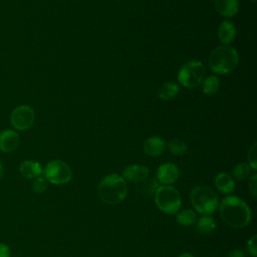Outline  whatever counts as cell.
Wrapping results in <instances>:
<instances>
[{
	"mask_svg": "<svg viewBox=\"0 0 257 257\" xmlns=\"http://www.w3.org/2000/svg\"><path fill=\"white\" fill-rule=\"evenodd\" d=\"M222 220L233 228H244L252 220V212L248 204L237 196H227L219 204Z\"/></svg>",
	"mask_w": 257,
	"mask_h": 257,
	"instance_id": "1",
	"label": "cell"
},
{
	"mask_svg": "<svg viewBox=\"0 0 257 257\" xmlns=\"http://www.w3.org/2000/svg\"><path fill=\"white\" fill-rule=\"evenodd\" d=\"M128 186L126 181L118 174L105 176L97 186L99 199L106 204L116 205L121 203L127 196Z\"/></svg>",
	"mask_w": 257,
	"mask_h": 257,
	"instance_id": "2",
	"label": "cell"
},
{
	"mask_svg": "<svg viewBox=\"0 0 257 257\" xmlns=\"http://www.w3.org/2000/svg\"><path fill=\"white\" fill-rule=\"evenodd\" d=\"M208 63L216 74H229L238 66L239 54L234 47L221 45L212 50Z\"/></svg>",
	"mask_w": 257,
	"mask_h": 257,
	"instance_id": "3",
	"label": "cell"
},
{
	"mask_svg": "<svg viewBox=\"0 0 257 257\" xmlns=\"http://www.w3.org/2000/svg\"><path fill=\"white\" fill-rule=\"evenodd\" d=\"M190 200L194 209L202 215L213 214L219 206L218 196L207 186H196L190 193Z\"/></svg>",
	"mask_w": 257,
	"mask_h": 257,
	"instance_id": "4",
	"label": "cell"
},
{
	"mask_svg": "<svg viewBox=\"0 0 257 257\" xmlns=\"http://www.w3.org/2000/svg\"><path fill=\"white\" fill-rule=\"evenodd\" d=\"M154 199L158 209L168 215L177 214L182 206V198L179 191L171 185L159 186Z\"/></svg>",
	"mask_w": 257,
	"mask_h": 257,
	"instance_id": "5",
	"label": "cell"
},
{
	"mask_svg": "<svg viewBox=\"0 0 257 257\" xmlns=\"http://www.w3.org/2000/svg\"><path fill=\"white\" fill-rule=\"evenodd\" d=\"M205 74L206 69L201 61L190 60L181 66L178 72V81L186 88H195L202 83Z\"/></svg>",
	"mask_w": 257,
	"mask_h": 257,
	"instance_id": "6",
	"label": "cell"
},
{
	"mask_svg": "<svg viewBox=\"0 0 257 257\" xmlns=\"http://www.w3.org/2000/svg\"><path fill=\"white\" fill-rule=\"evenodd\" d=\"M45 179L53 185H64L72 179L71 168L61 160L50 161L43 170Z\"/></svg>",
	"mask_w": 257,
	"mask_h": 257,
	"instance_id": "7",
	"label": "cell"
},
{
	"mask_svg": "<svg viewBox=\"0 0 257 257\" xmlns=\"http://www.w3.org/2000/svg\"><path fill=\"white\" fill-rule=\"evenodd\" d=\"M35 120V112L33 108L26 104L16 106L10 114V123L16 131L29 130Z\"/></svg>",
	"mask_w": 257,
	"mask_h": 257,
	"instance_id": "8",
	"label": "cell"
},
{
	"mask_svg": "<svg viewBox=\"0 0 257 257\" xmlns=\"http://www.w3.org/2000/svg\"><path fill=\"white\" fill-rule=\"evenodd\" d=\"M179 168L173 163H164L157 170V181L165 186H172L179 179Z\"/></svg>",
	"mask_w": 257,
	"mask_h": 257,
	"instance_id": "9",
	"label": "cell"
},
{
	"mask_svg": "<svg viewBox=\"0 0 257 257\" xmlns=\"http://www.w3.org/2000/svg\"><path fill=\"white\" fill-rule=\"evenodd\" d=\"M150 176L149 168L143 165H130L126 166L122 170L121 177L125 181H130L133 183H140Z\"/></svg>",
	"mask_w": 257,
	"mask_h": 257,
	"instance_id": "10",
	"label": "cell"
},
{
	"mask_svg": "<svg viewBox=\"0 0 257 257\" xmlns=\"http://www.w3.org/2000/svg\"><path fill=\"white\" fill-rule=\"evenodd\" d=\"M20 143L19 135L13 130H5L0 133V151L10 153L15 151Z\"/></svg>",
	"mask_w": 257,
	"mask_h": 257,
	"instance_id": "11",
	"label": "cell"
},
{
	"mask_svg": "<svg viewBox=\"0 0 257 257\" xmlns=\"http://www.w3.org/2000/svg\"><path fill=\"white\" fill-rule=\"evenodd\" d=\"M166 149L165 141L157 136L148 138L143 146L144 153L149 157H159Z\"/></svg>",
	"mask_w": 257,
	"mask_h": 257,
	"instance_id": "12",
	"label": "cell"
},
{
	"mask_svg": "<svg viewBox=\"0 0 257 257\" xmlns=\"http://www.w3.org/2000/svg\"><path fill=\"white\" fill-rule=\"evenodd\" d=\"M214 6L220 15L232 18L239 11V0H214Z\"/></svg>",
	"mask_w": 257,
	"mask_h": 257,
	"instance_id": "13",
	"label": "cell"
},
{
	"mask_svg": "<svg viewBox=\"0 0 257 257\" xmlns=\"http://www.w3.org/2000/svg\"><path fill=\"white\" fill-rule=\"evenodd\" d=\"M217 36L219 41L223 45L231 44L236 37V27L233 22L229 20H224L218 28Z\"/></svg>",
	"mask_w": 257,
	"mask_h": 257,
	"instance_id": "14",
	"label": "cell"
},
{
	"mask_svg": "<svg viewBox=\"0 0 257 257\" xmlns=\"http://www.w3.org/2000/svg\"><path fill=\"white\" fill-rule=\"evenodd\" d=\"M19 172L26 179H35L43 174V169L38 162L26 160L20 164Z\"/></svg>",
	"mask_w": 257,
	"mask_h": 257,
	"instance_id": "15",
	"label": "cell"
},
{
	"mask_svg": "<svg viewBox=\"0 0 257 257\" xmlns=\"http://www.w3.org/2000/svg\"><path fill=\"white\" fill-rule=\"evenodd\" d=\"M214 185L220 193L225 195H229L235 190L234 179L227 173H219L215 177Z\"/></svg>",
	"mask_w": 257,
	"mask_h": 257,
	"instance_id": "16",
	"label": "cell"
},
{
	"mask_svg": "<svg viewBox=\"0 0 257 257\" xmlns=\"http://www.w3.org/2000/svg\"><path fill=\"white\" fill-rule=\"evenodd\" d=\"M216 229V221L210 215H202L197 219L196 230L199 234L208 236L211 235Z\"/></svg>",
	"mask_w": 257,
	"mask_h": 257,
	"instance_id": "17",
	"label": "cell"
},
{
	"mask_svg": "<svg viewBox=\"0 0 257 257\" xmlns=\"http://www.w3.org/2000/svg\"><path fill=\"white\" fill-rule=\"evenodd\" d=\"M180 91V86L173 81L165 82L159 89L158 95L162 100H171L173 99Z\"/></svg>",
	"mask_w": 257,
	"mask_h": 257,
	"instance_id": "18",
	"label": "cell"
},
{
	"mask_svg": "<svg viewBox=\"0 0 257 257\" xmlns=\"http://www.w3.org/2000/svg\"><path fill=\"white\" fill-rule=\"evenodd\" d=\"M137 184V191L144 196H154L159 188V182L154 178H147L146 180Z\"/></svg>",
	"mask_w": 257,
	"mask_h": 257,
	"instance_id": "19",
	"label": "cell"
},
{
	"mask_svg": "<svg viewBox=\"0 0 257 257\" xmlns=\"http://www.w3.org/2000/svg\"><path fill=\"white\" fill-rule=\"evenodd\" d=\"M197 213L191 209H185L176 214V221L183 227H190L197 222Z\"/></svg>",
	"mask_w": 257,
	"mask_h": 257,
	"instance_id": "20",
	"label": "cell"
},
{
	"mask_svg": "<svg viewBox=\"0 0 257 257\" xmlns=\"http://www.w3.org/2000/svg\"><path fill=\"white\" fill-rule=\"evenodd\" d=\"M220 88V79L217 75H209L202 81V89L205 94L211 95L216 93Z\"/></svg>",
	"mask_w": 257,
	"mask_h": 257,
	"instance_id": "21",
	"label": "cell"
},
{
	"mask_svg": "<svg viewBox=\"0 0 257 257\" xmlns=\"http://www.w3.org/2000/svg\"><path fill=\"white\" fill-rule=\"evenodd\" d=\"M251 170V167L247 163H239L232 170V178L238 181H245L250 178Z\"/></svg>",
	"mask_w": 257,
	"mask_h": 257,
	"instance_id": "22",
	"label": "cell"
},
{
	"mask_svg": "<svg viewBox=\"0 0 257 257\" xmlns=\"http://www.w3.org/2000/svg\"><path fill=\"white\" fill-rule=\"evenodd\" d=\"M168 150L175 156H182L187 153V144L181 139H173L168 144Z\"/></svg>",
	"mask_w": 257,
	"mask_h": 257,
	"instance_id": "23",
	"label": "cell"
},
{
	"mask_svg": "<svg viewBox=\"0 0 257 257\" xmlns=\"http://www.w3.org/2000/svg\"><path fill=\"white\" fill-rule=\"evenodd\" d=\"M47 187H48V181L42 175L35 178L32 183V190L36 194H41V193L45 192Z\"/></svg>",
	"mask_w": 257,
	"mask_h": 257,
	"instance_id": "24",
	"label": "cell"
},
{
	"mask_svg": "<svg viewBox=\"0 0 257 257\" xmlns=\"http://www.w3.org/2000/svg\"><path fill=\"white\" fill-rule=\"evenodd\" d=\"M257 154H256V143L252 145V147L249 149L247 153V159H248V165L251 167L252 170H257Z\"/></svg>",
	"mask_w": 257,
	"mask_h": 257,
	"instance_id": "25",
	"label": "cell"
},
{
	"mask_svg": "<svg viewBox=\"0 0 257 257\" xmlns=\"http://www.w3.org/2000/svg\"><path fill=\"white\" fill-rule=\"evenodd\" d=\"M246 249H247V252L252 257L257 256V236L256 235H253L250 239H248L246 243Z\"/></svg>",
	"mask_w": 257,
	"mask_h": 257,
	"instance_id": "26",
	"label": "cell"
},
{
	"mask_svg": "<svg viewBox=\"0 0 257 257\" xmlns=\"http://www.w3.org/2000/svg\"><path fill=\"white\" fill-rule=\"evenodd\" d=\"M248 189L250 194L253 196V198H256L257 197V175L256 174L251 175V177L249 178Z\"/></svg>",
	"mask_w": 257,
	"mask_h": 257,
	"instance_id": "27",
	"label": "cell"
},
{
	"mask_svg": "<svg viewBox=\"0 0 257 257\" xmlns=\"http://www.w3.org/2000/svg\"><path fill=\"white\" fill-rule=\"evenodd\" d=\"M228 257H246V254L243 250L236 248V249H233L230 251Z\"/></svg>",
	"mask_w": 257,
	"mask_h": 257,
	"instance_id": "28",
	"label": "cell"
},
{
	"mask_svg": "<svg viewBox=\"0 0 257 257\" xmlns=\"http://www.w3.org/2000/svg\"><path fill=\"white\" fill-rule=\"evenodd\" d=\"M0 257H10V250L4 243H0Z\"/></svg>",
	"mask_w": 257,
	"mask_h": 257,
	"instance_id": "29",
	"label": "cell"
},
{
	"mask_svg": "<svg viewBox=\"0 0 257 257\" xmlns=\"http://www.w3.org/2000/svg\"><path fill=\"white\" fill-rule=\"evenodd\" d=\"M178 257H195V256L193 254H191V253H182Z\"/></svg>",
	"mask_w": 257,
	"mask_h": 257,
	"instance_id": "30",
	"label": "cell"
},
{
	"mask_svg": "<svg viewBox=\"0 0 257 257\" xmlns=\"http://www.w3.org/2000/svg\"><path fill=\"white\" fill-rule=\"evenodd\" d=\"M3 173H4V168H3V164H2V162L0 161V180H1L2 176H3Z\"/></svg>",
	"mask_w": 257,
	"mask_h": 257,
	"instance_id": "31",
	"label": "cell"
},
{
	"mask_svg": "<svg viewBox=\"0 0 257 257\" xmlns=\"http://www.w3.org/2000/svg\"><path fill=\"white\" fill-rule=\"evenodd\" d=\"M251 1H252V2H255V1H256V0H251Z\"/></svg>",
	"mask_w": 257,
	"mask_h": 257,
	"instance_id": "32",
	"label": "cell"
}]
</instances>
